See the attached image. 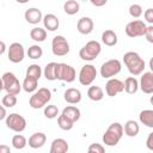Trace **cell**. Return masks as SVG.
I'll list each match as a JSON object with an SVG mask.
<instances>
[{
  "label": "cell",
  "mask_w": 153,
  "mask_h": 153,
  "mask_svg": "<svg viewBox=\"0 0 153 153\" xmlns=\"http://www.w3.org/2000/svg\"><path fill=\"white\" fill-rule=\"evenodd\" d=\"M123 62H124L128 72L133 76L142 74L145 68H146L143 59L137 53H135V51H127L123 55Z\"/></svg>",
  "instance_id": "obj_1"
},
{
  "label": "cell",
  "mask_w": 153,
  "mask_h": 153,
  "mask_svg": "<svg viewBox=\"0 0 153 153\" xmlns=\"http://www.w3.org/2000/svg\"><path fill=\"white\" fill-rule=\"evenodd\" d=\"M122 136H123V126L118 122H114L108 127V129L103 134L102 140L103 143H105V146L112 147L120 142Z\"/></svg>",
  "instance_id": "obj_2"
},
{
  "label": "cell",
  "mask_w": 153,
  "mask_h": 153,
  "mask_svg": "<svg viewBox=\"0 0 153 153\" xmlns=\"http://www.w3.org/2000/svg\"><path fill=\"white\" fill-rule=\"evenodd\" d=\"M50 99H51L50 90H48L47 87H41L36 92H33V94L30 97L29 105L32 109H41V108L45 106L50 102Z\"/></svg>",
  "instance_id": "obj_3"
},
{
  "label": "cell",
  "mask_w": 153,
  "mask_h": 153,
  "mask_svg": "<svg viewBox=\"0 0 153 153\" xmlns=\"http://www.w3.org/2000/svg\"><path fill=\"white\" fill-rule=\"evenodd\" d=\"M102 51V45L98 41H88L80 50L79 56L84 61H93Z\"/></svg>",
  "instance_id": "obj_4"
},
{
  "label": "cell",
  "mask_w": 153,
  "mask_h": 153,
  "mask_svg": "<svg viewBox=\"0 0 153 153\" xmlns=\"http://www.w3.org/2000/svg\"><path fill=\"white\" fill-rule=\"evenodd\" d=\"M2 84H4V90L10 93V94H19L20 90H22V84L19 82L18 78L12 73V72H6L2 74L1 76Z\"/></svg>",
  "instance_id": "obj_5"
},
{
  "label": "cell",
  "mask_w": 153,
  "mask_h": 153,
  "mask_svg": "<svg viewBox=\"0 0 153 153\" xmlns=\"http://www.w3.org/2000/svg\"><path fill=\"white\" fill-rule=\"evenodd\" d=\"M122 69L121 61L117 59H111L105 61L100 67V75L104 79H111L112 76L117 75Z\"/></svg>",
  "instance_id": "obj_6"
},
{
  "label": "cell",
  "mask_w": 153,
  "mask_h": 153,
  "mask_svg": "<svg viewBox=\"0 0 153 153\" xmlns=\"http://www.w3.org/2000/svg\"><path fill=\"white\" fill-rule=\"evenodd\" d=\"M5 120H6V127L16 133H22L26 128V120L17 112L7 115Z\"/></svg>",
  "instance_id": "obj_7"
},
{
  "label": "cell",
  "mask_w": 153,
  "mask_h": 153,
  "mask_svg": "<svg viewBox=\"0 0 153 153\" xmlns=\"http://www.w3.org/2000/svg\"><path fill=\"white\" fill-rule=\"evenodd\" d=\"M56 78L57 80H61L65 82H73L76 78V72L71 65L61 62V63H57Z\"/></svg>",
  "instance_id": "obj_8"
},
{
  "label": "cell",
  "mask_w": 153,
  "mask_h": 153,
  "mask_svg": "<svg viewBox=\"0 0 153 153\" xmlns=\"http://www.w3.org/2000/svg\"><path fill=\"white\" fill-rule=\"evenodd\" d=\"M69 43L67 42V39L61 36L57 35L53 38L51 41V51L55 56H65L69 53Z\"/></svg>",
  "instance_id": "obj_9"
},
{
  "label": "cell",
  "mask_w": 153,
  "mask_h": 153,
  "mask_svg": "<svg viewBox=\"0 0 153 153\" xmlns=\"http://www.w3.org/2000/svg\"><path fill=\"white\" fill-rule=\"evenodd\" d=\"M97 76V69L93 65H85L79 72V82L82 86H90Z\"/></svg>",
  "instance_id": "obj_10"
},
{
  "label": "cell",
  "mask_w": 153,
  "mask_h": 153,
  "mask_svg": "<svg viewBox=\"0 0 153 153\" xmlns=\"http://www.w3.org/2000/svg\"><path fill=\"white\" fill-rule=\"evenodd\" d=\"M146 23L140 20V19H135L133 22H129L127 25H126V33L127 36L134 38V37H141L145 35L146 32Z\"/></svg>",
  "instance_id": "obj_11"
},
{
  "label": "cell",
  "mask_w": 153,
  "mask_h": 153,
  "mask_svg": "<svg viewBox=\"0 0 153 153\" xmlns=\"http://www.w3.org/2000/svg\"><path fill=\"white\" fill-rule=\"evenodd\" d=\"M24 56H25V50L19 42H13L12 44H10L7 50V57L12 63L22 62L24 60Z\"/></svg>",
  "instance_id": "obj_12"
},
{
  "label": "cell",
  "mask_w": 153,
  "mask_h": 153,
  "mask_svg": "<svg viewBox=\"0 0 153 153\" xmlns=\"http://www.w3.org/2000/svg\"><path fill=\"white\" fill-rule=\"evenodd\" d=\"M123 91H124L123 81H121L120 79L111 78L105 84V92L109 97H115V96H117L118 93H121Z\"/></svg>",
  "instance_id": "obj_13"
},
{
  "label": "cell",
  "mask_w": 153,
  "mask_h": 153,
  "mask_svg": "<svg viewBox=\"0 0 153 153\" xmlns=\"http://www.w3.org/2000/svg\"><path fill=\"white\" fill-rule=\"evenodd\" d=\"M139 88L146 94L153 93V73L152 72H143L140 82H139Z\"/></svg>",
  "instance_id": "obj_14"
},
{
  "label": "cell",
  "mask_w": 153,
  "mask_h": 153,
  "mask_svg": "<svg viewBox=\"0 0 153 153\" xmlns=\"http://www.w3.org/2000/svg\"><path fill=\"white\" fill-rule=\"evenodd\" d=\"M94 23L90 17H81L76 23V30L81 35H88L93 31Z\"/></svg>",
  "instance_id": "obj_15"
},
{
  "label": "cell",
  "mask_w": 153,
  "mask_h": 153,
  "mask_svg": "<svg viewBox=\"0 0 153 153\" xmlns=\"http://www.w3.org/2000/svg\"><path fill=\"white\" fill-rule=\"evenodd\" d=\"M24 18L25 20L29 23V24H38L42 19H43V16H42V12L41 10L36 8V7H31V8H27L24 13Z\"/></svg>",
  "instance_id": "obj_16"
},
{
  "label": "cell",
  "mask_w": 153,
  "mask_h": 153,
  "mask_svg": "<svg viewBox=\"0 0 153 153\" xmlns=\"http://www.w3.org/2000/svg\"><path fill=\"white\" fill-rule=\"evenodd\" d=\"M47 141V136L42 131H38V133H33L30 137H29V141H27V145L33 148V149H37V148H41L44 146Z\"/></svg>",
  "instance_id": "obj_17"
},
{
  "label": "cell",
  "mask_w": 153,
  "mask_h": 153,
  "mask_svg": "<svg viewBox=\"0 0 153 153\" xmlns=\"http://www.w3.org/2000/svg\"><path fill=\"white\" fill-rule=\"evenodd\" d=\"M68 149H69L68 142L62 137H57V139L53 140V142L50 145L49 153H67Z\"/></svg>",
  "instance_id": "obj_18"
},
{
  "label": "cell",
  "mask_w": 153,
  "mask_h": 153,
  "mask_svg": "<svg viewBox=\"0 0 153 153\" xmlns=\"http://www.w3.org/2000/svg\"><path fill=\"white\" fill-rule=\"evenodd\" d=\"M63 99L68 104H78L81 102V92L80 90L74 88V87L67 88L63 93Z\"/></svg>",
  "instance_id": "obj_19"
},
{
  "label": "cell",
  "mask_w": 153,
  "mask_h": 153,
  "mask_svg": "<svg viewBox=\"0 0 153 153\" xmlns=\"http://www.w3.org/2000/svg\"><path fill=\"white\" fill-rule=\"evenodd\" d=\"M43 25H44V29H47L48 31H55L59 29V25H60V22H59V18L53 14V13H48L43 17Z\"/></svg>",
  "instance_id": "obj_20"
},
{
  "label": "cell",
  "mask_w": 153,
  "mask_h": 153,
  "mask_svg": "<svg viewBox=\"0 0 153 153\" xmlns=\"http://www.w3.org/2000/svg\"><path fill=\"white\" fill-rule=\"evenodd\" d=\"M62 115L66 116L68 120H71L73 123H75L76 121H79V118L81 116V112H80L79 108H76L74 105H68L62 110Z\"/></svg>",
  "instance_id": "obj_21"
},
{
  "label": "cell",
  "mask_w": 153,
  "mask_h": 153,
  "mask_svg": "<svg viewBox=\"0 0 153 153\" xmlns=\"http://www.w3.org/2000/svg\"><path fill=\"white\" fill-rule=\"evenodd\" d=\"M139 131H140V127H139V124H137L136 121L129 120V121H127V122L124 123L123 133H124L127 136L134 137V136H136V135L139 134Z\"/></svg>",
  "instance_id": "obj_22"
},
{
  "label": "cell",
  "mask_w": 153,
  "mask_h": 153,
  "mask_svg": "<svg viewBox=\"0 0 153 153\" xmlns=\"http://www.w3.org/2000/svg\"><path fill=\"white\" fill-rule=\"evenodd\" d=\"M37 87H38V80L32 78V76L25 75V79H24V81L22 84V88L26 93H32V92L37 91Z\"/></svg>",
  "instance_id": "obj_23"
},
{
  "label": "cell",
  "mask_w": 153,
  "mask_h": 153,
  "mask_svg": "<svg viewBox=\"0 0 153 153\" xmlns=\"http://www.w3.org/2000/svg\"><path fill=\"white\" fill-rule=\"evenodd\" d=\"M123 86H124V91L128 93V94H134L137 92L139 90V81L136 80L135 76H128L124 82H123Z\"/></svg>",
  "instance_id": "obj_24"
},
{
  "label": "cell",
  "mask_w": 153,
  "mask_h": 153,
  "mask_svg": "<svg viewBox=\"0 0 153 153\" xmlns=\"http://www.w3.org/2000/svg\"><path fill=\"white\" fill-rule=\"evenodd\" d=\"M56 72H57V63L56 62H49V63L45 65L44 71H43V74H44V76H45L47 80L54 81V80H57Z\"/></svg>",
  "instance_id": "obj_25"
},
{
  "label": "cell",
  "mask_w": 153,
  "mask_h": 153,
  "mask_svg": "<svg viewBox=\"0 0 153 153\" xmlns=\"http://www.w3.org/2000/svg\"><path fill=\"white\" fill-rule=\"evenodd\" d=\"M102 42L108 47H114L117 44V35L112 30H105L102 33Z\"/></svg>",
  "instance_id": "obj_26"
},
{
  "label": "cell",
  "mask_w": 153,
  "mask_h": 153,
  "mask_svg": "<svg viewBox=\"0 0 153 153\" xmlns=\"http://www.w3.org/2000/svg\"><path fill=\"white\" fill-rule=\"evenodd\" d=\"M87 97L93 102H99L104 98V91L99 86H90L87 90Z\"/></svg>",
  "instance_id": "obj_27"
},
{
  "label": "cell",
  "mask_w": 153,
  "mask_h": 153,
  "mask_svg": "<svg viewBox=\"0 0 153 153\" xmlns=\"http://www.w3.org/2000/svg\"><path fill=\"white\" fill-rule=\"evenodd\" d=\"M139 120L146 127L153 128V110H151V109L142 110L140 112V115H139Z\"/></svg>",
  "instance_id": "obj_28"
},
{
  "label": "cell",
  "mask_w": 153,
  "mask_h": 153,
  "mask_svg": "<svg viewBox=\"0 0 153 153\" xmlns=\"http://www.w3.org/2000/svg\"><path fill=\"white\" fill-rule=\"evenodd\" d=\"M30 37L35 42H44L47 38V30L43 27H33L30 31Z\"/></svg>",
  "instance_id": "obj_29"
},
{
  "label": "cell",
  "mask_w": 153,
  "mask_h": 153,
  "mask_svg": "<svg viewBox=\"0 0 153 153\" xmlns=\"http://www.w3.org/2000/svg\"><path fill=\"white\" fill-rule=\"evenodd\" d=\"M79 10H80V5L76 0H67L63 4V11L69 16L76 14L79 12Z\"/></svg>",
  "instance_id": "obj_30"
},
{
  "label": "cell",
  "mask_w": 153,
  "mask_h": 153,
  "mask_svg": "<svg viewBox=\"0 0 153 153\" xmlns=\"http://www.w3.org/2000/svg\"><path fill=\"white\" fill-rule=\"evenodd\" d=\"M27 56L32 60H37V59H41L42 55H43V49L38 45V44H33L31 47H29L27 51H26Z\"/></svg>",
  "instance_id": "obj_31"
},
{
  "label": "cell",
  "mask_w": 153,
  "mask_h": 153,
  "mask_svg": "<svg viewBox=\"0 0 153 153\" xmlns=\"http://www.w3.org/2000/svg\"><path fill=\"white\" fill-rule=\"evenodd\" d=\"M27 145V140L24 135L22 134H16L13 137H12V146L16 148V149H23L25 146Z\"/></svg>",
  "instance_id": "obj_32"
},
{
  "label": "cell",
  "mask_w": 153,
  "mask_h": 153,
  "mask_svg": "<svg viewBox=\"0 0 153 153\" xmlns=\"http://www.w3.org/2000/svg\"><path fill=\"white\" fill-rule=\"evenodd\" d=\"M26 75H27V76H32V78L39 80V78H41V75H42V68H41V66L37 65V63L30 65V66L27 67V69H26Z\"/></svg>",
  "instance_id": "obj_33"
},
{
  "label": "cell",
  "mask_w": 153,
  "mask_h": 153,
  "mask_svg": "<svg viewBox=\"0 0 153 153\" xmlns=\"http://www.w3.org/2000/svg\"><path fill=\"white\" fill-rule=\"evenodd\" d=\"M57 126L62 129V130H71L72 128H73V126H74V123L71 121V120H68L66 116H63L62 114L57 117Z\"/></svg>",
  "instance_id": "obj_34"
},
{
  "label": "cell",
  "mask_w": 153,
  "mask_h": 153,
  "mask_svg": "<svg viewBox=\"0 0 153 153\" xmlns=\"http://www.w3.org/2000/svg\"><path fill=\"white\" fill-rule=\"evenodd\" d=\"M57 115H59V109H57L56 105H53V104L45 105V108H44V116L47 118L53 120V118L57 117Z\"/></svg>",
  "instance_id": "obj_35"
},
{
  "label": "cell",
  "mask_w": 153,
  "mask_h": 153,
  "mask_svg": "<svg viewBox=\"0 0 153 153\" xmlns=\"http://www.w3.org/2000/svg\"><path fill=\"white\" fill-rule=\"evenodd\" d=\"M16 104H17V96L10 94V93H6V96H4V98H2V106H5V108H13Z\"/></svg>",
  "instance_id": "obj_36"
},
{
  "label": "cell",
  "mask_w": 153,
  "mask_h": 153,
  "mask_svg": "<svg viewBox=\"0 0 153 153\" xmlns=\"http://www.w3.org/2000/svg\"><path fill=\"white\" fill-rule=\"evenodd\" d=\"M129 14L133 18H140L142 14V7L139 4H133L129 6Z\"/></svg>",
  "instance_id": "obj_37"
},
{
  "label": "cell",
  "mask_w": 153,
  "mask_h": 153,
  "mask_svg": "<svg viewBox=\"0 0 153 153\" xmlns=\"http://www.w3.org/2000/svg\"><path fill=\"white\" fill-rule=\"evenodd\" d=\"M87 153H105V148L103 147V145L94 142V143H91L88 146Z\"/></svg>",
  "instance_id": "obj_38"
},
{
  "label": "cell",
  "mask_w": 153,
  "mask_h": 153,
  "mask_svg": "<svg viewBox=\"0 0 153 153\" xmlns=\"http://www.w3.org/2000/svg\"><path fill=\"white\" fill-rule=\"evenodd\" d=\"M143 36L146 37V39H147L149 43H153V25H147L146 32H145Z\"/></svg>",
  "instance_id": "obj_39"
},
{
  "label": "cell",
  "mask_w": 153,
  "mask_h": 153,
  "mask_svg": "<svg viewBox=\"0 0 153 153\" xmlns=\"http://www.w3.org/2000/svg\"><path fill=\"white\" fill-rule=\"evenodd\" d=\"M143 17H145L146 22L149 25H152L153 24V8H147L145 11V13H143Z\"/></svg>",
  "instance_id": "obj_40"
},
{
  "label": "cell",
  "mask_w": 153,
  "mask_h": 153,
  "mask_svg": "<svg viewBox=\"0 0 153 153\" xmlns=\"http://www.w3.org/2000/svg\"><path fill=\"white\" fill-rule=\"evenodd\" d=\"M146 146L149 151H153V133H149L148 134V137L146 140Z\"/></svg>",
  "instance_id": "obj_41"
},
{
  "label": "cell",
  "mask_w": 153,
  "mask_h": 153,
  "mask_svg": "<svg viewBox=\"0 0 153 153\" xmlns=\"http://www.w3.org/2000/svg\"><path fill=\"white\" fill-rule=\"evenodd\" d=\"M0 153H11V148L7 145H0Z\"/></svg>",
  "instance_id": "obj_42"
},
{
  "label": "cell",
  "mask_w": 153,
  "mask_h": 153,
  "mask_svg": "<svg viewBox=\"0 0 153 153\" xmlns=\"http://www.w3.org/2000/svg\"><path fill=\"white\" fill-rule=\"evenodd\" d=\"M6 116H7V114H6V109H5V106L0 105V121H2L4 118H6Z\"/></svg>",
  "instance_id": "obj_43"
},
{
  "label": "cell",
  "mask_w": 153,
  "mask_h": 153,
  "mask_svg": "<svg viewBox=\"0 0 153 153\" xmlns=\"http://www.w3.org/2000/svg\"><path fill=\"white\" fill-rule=\"evenodd\" d=\"M91 4L93 6H103L106 4V0H100V1H94V0H91Z\"/></svg>",
  "instance_id": "obj_44"
},
{
  "label": "cell",
  "mask_w": 153,
  "mask_h": 153,
  "mask_svg": "<svg viewBox=\"0 0 153 153\" xmlns=\"http://www.w3.org/2000/svg\"><path fill=\"white\" fill-rule=\"evenodd\" d=\"M5 51H6V44H5V42L0 41V55H2Z\"/></svg>",
  "instance_id": "obj_45"
},
{
  "label": "cell",
  "mask_w": 153,
  "mask_h": 153,
  "mask_svg": "<svg viewBox=\"0 0 153 153\" xmlns=\"http://www.w3.org/2000/svg\"><path fill=\"white\" fill-rule=\"evenodd\" d=\"M4 90V84H2V80H1V78H0V92Z\"/></svg>",
  "instance_id": "obj_46"
}]
</instances>
